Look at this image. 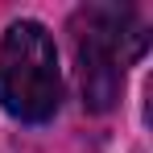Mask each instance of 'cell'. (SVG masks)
Listing matches in <instances>:
<instances>
[{
    "mask_svg": "<svg viewBox=\"0 0 153 153\" xmlns=\"http://www.w3.org/2000/svg\"><path fill=\"white\" fill-rule=\"evenodd\" d=\"M62 75L54 37L37 21H13L0 42V108L17 120L42 124L58 112Z\"/></svg>",
    "mask_w": 153,
    "mask_h": 153,
    "instance_id": "obj_1",
    "label": "cell"
},
{
    "mask_svg": "<svg viewBox=\"0 0 153 153\" xmlns=\"http://www.w3.org/2000/svg\"><path fill=\"white\" fill-rule=\"evenodd\" d=\"M145 46V33H137L132 8L91 4L75 21V58H79V87L91 112H108L120 100L124 62L137 58Z\"/></svg>",
    "mask_w": 153,
    "mask_h": 153,
    "instance_id": "obj_2",
    "label": "cell"
}]
</instances>
